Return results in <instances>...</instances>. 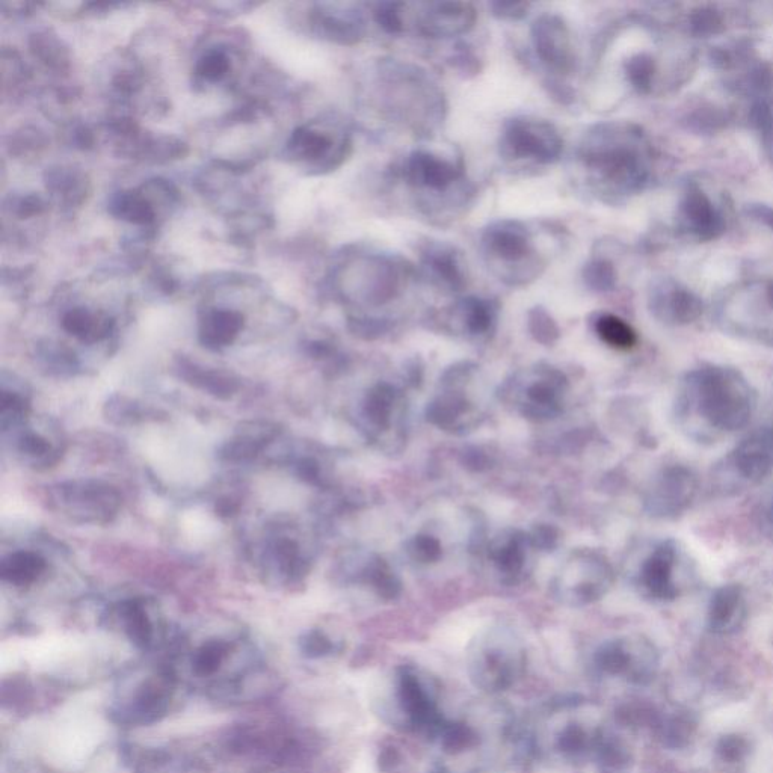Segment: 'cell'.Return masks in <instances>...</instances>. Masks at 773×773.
<instances>
[{
    "mask_svg": "<svg viewBox=\"0 0 773 773\" xmlns=\"http://www.w3.org/2000/svg\"><path fill=\"white\" fill-rule=\"evenodd\" d=\"M533 549L529 533L508 529L494 536L487 544V559L506 585H515L524 579Z\"/></svg>",
    "mask_w": 773,
    "mask_h": 773,
    "instance_id": "17",
    "label": "cell"
},
{
    "mask_svg": "<svg viewBox=\"0 0 773 773\" xmlns=\"http://www.w3.org/2000/svg\"><path fill=\"white\" fill-rule=\"evenodd\" d=\"M47 188L55 194L62 195L65 201L81 204L87 194V182L84 174L73 168H53L47 173Z\"/></svg>",
    "mask_w": 773,
    "mask_h": 773,
    "instance_id": "37",
    "label": "cell"
},
{
    "mask_svg": "<svg viewBox=\"0 0 773 773\" xmlns=\"http://www.w3.org/2000/svg\"><path fill=\"white\" fill-rule=\"evenodd\" d=\"M746 618V601L739 585L716 589L709 604V626L716 633L736 632Z\"/></svg>",
    "mask_w": 773,
    "mask_h": 773,
    "instance_id": "24",
    "label": "cell"
},
{
    "mask_svg": "<svg viewBox=\"0 0 773 773\" xmlns=\"http://www.w3.org/2000/svg\"><path fill=\"white\" fill-rule=\"evenodd\" d=\"M718 752L722 760L739 761L748 752V742L743 737L727 736L719 742Z\"/></svg>",
    "mask_w": 773,
    "mask_h": 773,
    "instance_id": "52",
    "label": "cell"
},
{
    "mask_svg": "<svg viewBox=\"0 0 773 773\" xmlns=\"http://www.w3.org/2000/svg\"><path fill=\"white\" fill-rule=\"evenodd\" d=\"M402 4H381L375 11V20L385 32L389 34H399L404 29L402 25V16L399 8Z\"/></svg>",
    "mask_w": 773,
    "mask_h": 773,
    "instance_id": "49",
    "label": "cell"
},
{
    "mask_svg": "<svg viewBox=\"0 0 773 773\" xmlns=\"http://www.w3.org/2000/svg\"><path fill=\"white\" fill-rule=\"evenodd\" d=\"M358 576L378 594V597L384 598V600H393L401 594V580L390 568V565L378 555H372L367 559Z\"/></svg>",
    "mask_w": 773,
    "mask_h": 773,
    "instance_id": "31",
    "label": "cell"
},
{
    "mask_svg": "<svg viewBox=\"0 0 773 773\" xmlns=\"http://www.w3.org/2000/svg\"><path fill=\"white\" fill-rule=\"evenodd\" d=\"M752 213H754L755 218L760 219V221H763L764 224H767L770 228H773L772 209H767V207H755L754 212Z\"/></svg>",
    "mask_w": 773,
    "mask_h": 773,
    "instance_id": "63",
    "label": "cell"
},
{
    "mask_svg": "<svg viewBox=\"0 0 773 773\" xmlns=\"http://www.w3.org/2000/svg\"><path fill=\"white\" fill-rule=\"evenodd\" d=\"M700 481L692 469L680 464L660 470L645 491V509L654 518L675 520L692 506Z\"/></svg>",
    "mask_w": 773,
    "mask_h": 773,
    "instance_id": "10",
    "label": "cell"
},
{
    "mask_svg": "<svg viewBox=\"0 0 773 773\" xmlns=\"http://www.w3.org/2000/svg\"><path fill=\"white\" fill-rule=\"evenodd\" d=\"M180 376L188 384L194 385L197 389L216 396L219 399H228L235 395L239 389L238 381L228 373L219 372V370H207L204 367L195 366L191 363L180 364Z\"/></svg>",
    "mask_w": 773,
    "mask_h": 773,
    "instance_id": "28",
    "label": "cell"
},
{
    "mask_svg": "<svg viewBox=\"0 0 773 773\" xmlns=\"http://www.w3.org/2000/svg\"><path fill=\"white\" fill-rule=\"evenodd\" d=\"M568 379L552 366L530 367L512 375L503 384L500 398L533 422H547L562 413Z\"/></svg>",
    "mask_w": 773,
    "mask_h": 773,
    "instance_id": "5",
    "label": "cell"
},
{
    "mask_svg": "<svg viewBox=\"0 0 773 773\" xmlns=\"http://www.w3.org/2000/svg\"><path fill=\"white\" fill-rule=\"evenodd\" d=\"M76 142L81 145L82 148L93 147L94 135L88 127H81L76 130Z\"/></svg>",
    "mask_w": 773,
    "mask_h": 773,
    "instance_id": "61",
    "label": "cell"
},
{
    "mask_svg": "<svg viewBox=\"0 0 773 773\" xmlns=\"http://www.w3.org/2000/svg\"><path fill=\"white\" fill-rule=\"evenodd\" d=\"M174 683L170 674L148 677L139 684L129 703L112 712L118 724L148 725L161 721L170 709Z\"/></svg>",
    "mask_w": 773,
    "mask_h": 773,
    "instance_id": "15",
    "label": "cell"
},
{
    "mask_svg": "<svg viewBox=\"0 0 773 773\" xmlns=\"http://www.w3.org/2000/svg\"><path fill=\"white\" fill-rule=\"evenodd\" d=\"M722 26H724V20L719 16L718 11L712 8H703L690 17V28L698 35L718 34Z\"/></svg>",
    "mask_w": 773,
    "mask_h": 773,
    "instance_id": "48",
    "label": "cell"
},
{
    "mask_svg": "<svg viewBox=\"0 0 773 773\" xmlns=\"http://www.w3.org/2000/svg\"><path fill=\"white\" fill-rule=\"evenodd\" d=\"M755 407V390L739 370L710 364L684 376L675 396L674 417L686 437L715 444L746 428Z\"/></svg>",
    "mask_w": 773,
    "mask_h": 773,
    "instance_id": "1",
    "label": "cell"
},
{
    "mask_svg": "<svg viewBox=\"0 0 773 773\" xmlns=\"http://www.w3.org/2000/svg\"><path fill=\"white\" fill-rule=\"evenodd\" d=\"M405 553L417 564H434L443 556V547L435 536L416 535L405 543Z\"/></svg>",
    "mask_w": 773,
    "mask_h": 773,
    "instance_id": "41",
    "label": "cell"
},
{
    "mask_svg": "<svg viewBox=\"0 0 773 773\" xmlns=\"http://www.w3.org/2000/svg\"><path fill=\"white\" fill-rule=\"evenodd\" d=\"M467 668L470 680L482 692H505L523 677L526 651L514 633L491 630L470 648Z\"/></svg>",
    "mask_w": 773,
    "mask_h": 773,
    "instance_id": "3",
    "label": "cell"
},
{
    "mask_svg": "<svg viewBox=\"0 0 773 773\" xmlns=\"http://www.w3.org/2000/svg\"><path fill=\"white\" fill-rule=\"evenodd\" d=\"M112 327H114L112 319L99 318L82 307L73 308L62 318V328L70 336L77 337L85 343H96L105 339L111 334Z\"/></svg>",
    "mask_w": 773,
    "mask_h": 773,
    "instance_id": "29",
    "label": "cell"
},
{
    "mask_svg": "<svg viewBox=\"0 0 773 773\" xmlns=\"http://www.w3.org/2000/svg\"><path fill=\"white\" fill-rule=\"evenodd\" d=\"M111 213L136 225L153 224L156 219L153 203L139 192H121L111 204Z\"/></svg>",
    "mask_w": 773,
    "mask_h": 773,
    "instance_id": "34",
    "label": "cell"
},
{
    "mask_svg": "<svg viewBox=\"0 0 773 773\" xmlns=\"http://www.w3.org/2000/svg\"><path fill=\"white\" fill-rule=\"evenodd\" d=\"M230 653V644L224 641H210L201 645L192 657V669L198 677H209L218 672Z\"/></svg>",
    "mask_w": 773,
    "mask_h": 773,
    "instance_id": "39",
    "label": "cell"
},
{
    "mask_svg": "<svg viewBox=\"0 0 773 773\" xmlns=\"http://www.w3.org/2000/svg\"><path fill=\"white\" fill-rule=\"evenodd\" d=\"M23 144H26L25 153H28V151H37L38 148H43L44 145H46V138H44L43 133L38 132L37 129H29V127H26L22 132L17 133L13 144H11V151L17 153V151L23 147Z\"/></svg>",
    "mask_w": 773,
    "mask_h": 773,
    "instance_id": "55",
    "label": "cell"
},
{
    "mask_svg": "<svg viewBox=\"0 0 773 773\" xmlns=\"http://www.w3.org/2000/svg\"><path fill=\"white\" fill-rule=\"evenodd\" d=\"M313 25L328 40L346 46L358 43L364 34L363 20L357 14L342 16L330 11H316L313 14Z\"/></svg>",
    "mask_w": 773,
    "mask_h": 773,
    "instance_id": "27",
    "label": "cell"
},
{
    "mask_svg": "<svg viewBox=\"0 0 773 773\" xmlns=\"http://www.w3.org/2000/svg\"><path fill=\"white\" fill-rule=\"evenodd\" d=\"M426 268L431 269L435 277L443 280L444 284L452 289H461L464 286V272L458 257L450 248L434 245L425 251Z\"/></svg>",
    "mask_w": 773,
    "mask_h": 773,
    "instance_id": "33",
    "label": "cell"
},
{
    "mask_svg": "<svg viewBox=\"0 0 773 773\" xmlns=\"http://www.w3.org/2000/svg\"><path fill=\"white\" fill-rule=\"evenodd\" d=\"M626 71L633 88H636L639 93H650L657 71L656 61L650 55L639 53L630 58L626 64Z\"/></svg>",
    "mask_w": 773,
    "mask_h": 773,
    "instance_id": "40",
    "label": "cell"
},
{
    "mask_svg": "<svg viewBox=\"0 0 773 773\" xmlns=\"http://www.w3.org/2000/svg\"><path fill=\"white\" fill-rule=\"evenodd\" d=\"M773 473V429L761 428L743 438L716 464L710 488L716 496H739Z\"/></svg>",
    "mask_w": 773,
    "mask_h": 773,
    "instance_id": "4",
    "label": "cell"
},
{
    "mask_svg": "<svg viewBox=\"0 0 773 773\" xmlns=\"http://www.w3.org/2000/svg\"><path fill=\"white\" fill-rule=\"evenodd\" d=\"M61 499L65 505L79 509V515L85 520H108L109 515L117 512L120 496L114 488L103 484H70L59 487Z\"/></svg>",
    "mask_w": 773,
    "mask_h": 773,
    "instance_id": "20",
    "label": "cell"
},
{
    "mask_svg": "<svg viewBox=\"0 0 773 773\" xmlns=\"http://www.w3.org/2000/svg\"><path fill=\"white\" fill-rule=\"evenodd\" d=\"M488 254L508 263H518L532 253L529 231L517 221H497L484 233Z\"/></svg>",
    "mask_w": 773,
    "mask_h": 773,
    "instance_id": "23",
    "label": "cell"
},
{
    "mask_svg": "<svg viewBox=\"0 0 773 773\" xmlns=\"http://www.w3.org/2000/svg\"><path fill=\"white\" fill-rule=\"evenodd\" d=\"M678 228L698 242L715 241L727 227L721 209L700 186H687L677 210Z\"/></svg>",
    "mask_w": 773,
    "mask_h": 773,
    "instance_id": "16",
    "label": "cell"
},
{
    "mask_svg": "<svg viewBox=\"0 0 773 773\" xmlns=\"http://www.w3.org/2000/svg\"><path fill=\"white\" fill-rule=\"evenodd\" d=\"M558 130L547 121L515 118L503 133L502 150L512 159H529L538 164L558 161L562 151Z\"/></svg>",
    "mask_w": 773,
    "mask_h": 773,
    "instance_id": "12",
    "label": "cell"
},
{
    "mask_svg": "<svg viewBox=\"0 0 773 773\" xmlns=\"http://www.w3.org/2000/svg\"><path fill=\"white\" fill-rule=\"evenodd\" d=\"M405 408L407 401L404 393L389 382L373 385L364 396L361 414L370 438H373L381 449L389 450V435H393L396 443H404Z\"/></svg>",
    "mask_w": 773,
    "mask_h": 773,
    "instance_id": "11",
    "label": "cell"
},
{
    "mask_svg": "<svg viewBox=\"0 0 773 773\" xmlns=\"http://www.w3.org/2000/svg\"><path fill=\"white\" fill-rule=\"evenodd\" d=\"M404 173L410 185L431 191H444L462 174L453 162L428 151H414L405 162Z\"/></svg>",
    "mask_w": 773,
    "mask_h": 773,
    "instance_id": "22",
    "label": "cell"
},
{
    "mask_svg": "<svg viewBox=\"0 0 773 773\" xmlns=\"http://www.w3.org/2000/svg\"><path fill=\"white\" fill-rule=\"evenodd\" d=\"M681 552L671 539L657 544L642 561L636 585L645 597L657 601L675 600L680 594Z\"/></svg>",
    "mask_w": 773,
    "mask_h": 773,
    "instance_id": "14",
    "label": "cell"
},
{
    "mask_svg": "<svg viewBox=\"0 0 773 773\" xmlns=\"http://www.w3.org/2000/svg\"><path fill=\"white\" fill-rule=\"evenodd\" d=\"M333 145V139L327 133L308 129V127H298V129L293 130L289 141H287V151L293 159H298V161L319 162L331 159L334 167H337L340 162L331 158Z\"/></svg>",
    "mask_w": 773,
    "mask_h": 773,
    "instance_id": "26",
    "label": "cell"
},
{
    "mask_svg": "<svg viewBox=\"0 0 773 773\" xmlns=\"http://www.w3.org/2000/svg\"><path fill=\"white\" fill-rule=\"evenodd\" d=\"M20 452L25 453L28 456H44L49 453L50 444L46 438L41 437L38 434H26L25 437L20 440L19 444Z\"/></svg>",
    "mask_w": 773,
    "mask_h": 773,
    "instance_id": "58",
    "label": "cell"
},
{
    "mask_svg": "<svg viewBox=\"0 0 773 773\" xmlns=\"http://www.w3.org/2000/svg\"><path fill=\"white\" fill-rule=\"evenodd\" d=\"M530 541H532L533 549L539 550H553L558 544V530L555 527L547 526V524H541L536 526L529 533Z\"/></svg>",
    "mask_w": 773,
    "mask_h": 773,
    "instance_id": "53",
    "label": "cell"
},
{
    "mask_svg": "<svg viewBox=\"0 0 773 773\" xmlns=\"http://www.w3.org/2000/svg\"><path fill=\"white\" fill-rule=\"evenodd\" d=\"M653 645L641 638H620L606 642L594 654V666L609 677H626L645 683L656 662Z\"/></svg>",
    "mask_w": 773,
    "mask_h": 773,
    "instance_id": "13",
    "label": "cell"
},
{
    "mask_svg": "<svg viewBox=\"0 0 773 773\" xmlns=\"http://www.w3.org/2000/svg\"><path fill=\"white\" fill-rule=\"evenodd\" d=\"M475 20L476 11L472 5L441 2L428 5V10L420 17L419 28L426 37L446 38L469 31Z\"/></svg>",
    "mask_w": 773,
    "mask_h": 773,
    "instance_id": "21",
    "label": "cell"
},
{
    "mask_svg": "<svg viewBox=\"0 0 773 773\" xmlns=\"http://www.w3.org/2000/svg\"><path fill=\"white\" fill-rule=\"evenodd\" d=\"M757 520L763 533L773 539V488L758 506Z\"/></svg>",
    "mask_w": 773,
    "mask_h": 773,
    "instance_id": "59",
    "label": "cell"
},
{
    "mask_svg": "<svg viewBox=\"0 0 773 773\" xmlns=\"http://www.w3.org/2000/svg\"><path fill=\"white\" fill-rule=\"evenodd\" d=\"M299 475L302 476V479H305V481L308 482L319 481V476H321V469H319L318 462L312 458L302 459L301 464H299Z\"/></svg>",
    "mask_w": 773,
    "mask_h": 773,
    "instance_id": "60",
    "label": "cell"
},
{
    "mask_svg": "<svg viewBox=\"0 0 773 773\" xmlns=\"http://www.w3.org/2000/svg\"><path fill=\"white\" fill-rule=\"evenodd\" d=\"M230 71V59L224 52L213 50L198 61L197 73L209 82H218Z\"/></svg>",
    "mask_w": 773,
    "mask_h": 773,
    "instance_id": "45",
    "label": "cell"
},
{
    "mask_svg": "<svg viewBox=\"0 0 773 773\" xmlns=\"http://www.w3.org/2000/svg\"><path fill=\"white\" fill-rule=\"evenodd\" d=\"M47 209L46 201L37 194L26 195L20 198L16 204V215L20 219L32 218L41 215Z\"/></svg>",
    "mask_w": 773,
    "mask_h": 773,
    "instance_id": "57",
    "label": "cell"
},
{
    "mask_svg": "<svg viewBox=\"0 0 773 773\" xmlns=\"http://www.w3.org/2000/svg\"><path fill=\"white\" fill-rule=\"evenodd\" d=\"M533 44L539 58L553 70L570 73L576 64L573 41L564 20L558 16L539 17L532 28Z\"/></svg>",
    "mask_w": 773,
    "mask_h": 773,
    "instance_id": "19",
    "label": "cell"
},
{
    "mask_svg": "<svg viewBox=\"0 0 773 773\" xmlns=\"http://www.w3.org/2000/svg\"><path fill=\"white\" fill-rule=\"evenodd\" d=\"M238 511V505L231 499H222L216 503V512L224 517H230V515L236 514Z\"/></svg>",
    "mask_w": 773,
    "mask_h": 773,
    "instance_id": "62",
    "label": "cell"
},
{
    "mask_svg": "<svg viewBox=\"0 0 773 773\" xmlns=\"http://www.w3.org/2000/svg\"><path fill=\"white\" fill-rule=\"evenodd\" d=\"M613 585V570L594 550L573 553L552 583L556 600L568 606H588L600 600Z\"/></svg>",
    "mask_w": 773,
    "mask_h": 773,
    "instance_id": "8",
    "label": "cell"
},
{
    "mask_svg": "<svg viewBox=\"0 0 773 773\" xmlns=\"http://www.w3.org/2000/svg\"><path fill=\"white\" fill-rule=\"evenodd\" d=\"M106 411H108L109 419L121 423H132L144 416L139 405H135L129 399L124 398H117L114 401L108 402Z\"/></svg>",
    "mask_w": 773,
    "mask_h": 773,
    "instance_id": "51",
    "label": "cell"
},
{
    "mask_svg": "<svg viewBox=\"0 0 773 773\" xmlns=\"http://www.w3.org/2000/svg\"><path fill=\"white\" fill-rule=\"evenodd\" d=\"M716 319L731 336L773 346V280L733 290L719 305Z\"/></svg>",
    "mask_w": 773,
    "mask_h": 773,
    "instance_id": "6",
    "label": "cell"
},
{
    "mask_svg": "<svg viewBox=\"0 0 773 773\" xmlns=\"http://www.w3.org/2000/svg\"><path fill=\"white\" fill-rule=\"evenodd\" d=\"M277 559L284 573L289 574V576L301 571L302 559L299 555L298 544L295 541H290V539L280 541L277 546Z\"/></svg>",
    "mask_w": 773,
    "mask_h": 773,
    "instance_id": "50",
    "label": "cell"
},
{
    "mask_svg": "<svg viewBox=\"0 0 773 773\" xmlns=\"http://www.w3.org/2000/svg\"><path fill=\"white\" fill-rule=\"evenodd\" d=\"M475 370L470 364H461L444 373L443 392L426 408L429 423L452 434H464L479 425L481 413L464 393V385L472 379Z\"/></svg>",
    "mask_w": 773,
    "mask_h": 773,
    "instance_id": "9",
    "label": "cell"
},
{
    "mask_svg": "<svg viewBox=\"0 0 773 773\" xmlns=\"http://www.w3.org/2000/svg\"><path fill=\"white\" fill-rule=\"evenodd\" d=\"M583 277H585V283L598 292H607L616 284L615 268L607 260H594L588 263L583 271Z\"/></svg>",
    "mask_w": 773,
    "mask_h": 773,
    "instance_id": "44",
    "label": "cell"
},
{
    "mask_svg": "<svg viewBox=\"0 0 773 773\" xmlns=\"http://www.w3.org/2000/svg\"><path fill=\"white\" fill-rule=\"evenodd\" d=\"M752 121L761 132L764 148L773 161V102H760L754 106Z\"/></svg>",
    "mask_w": 773,
    "mask_h": 773,
    "instance_id": "46",
    "label": "cell"
},
{
    "mask_svg": "<svg viewBox=\"0 0 773 773\" xmlns=\"http://www.w3.org/2000/svg\"><path fill=\"white\" fill-rule=\"evenodd\" d=\"M595 331L607 346L618 351H629L638 343L636 331L615 315H601L595 322Z\"/></svg>",
    "mask_w": 773,
    "mask_h": 773,
    "instance_id": "36",
    "label": "cell"
},
{
    "mask_svg": "<svg viewBox=\"0 0 773 773\" xmlns=\"http://www.w3.org/2000/svg\"><path fill=\"white\" fill-rule=\"evenodd\" d=\"M529 331L536 342L543 345H553L559 339V328L552 316L541 307H535L529 312Z\"/></svg>",
    "mask_w": 773,
    "mask_h": 773,
    "instance_id": "43",
    "label": "cell"
},
{
    "mask_svg": "<svg viewBox=\"0 0 773 773\" xmlns=\"http://www.w3.org/2000/svg\"><path fill=\"white\" fill-rule=\"evenodd\" d=\"M244 316L233 310H212L200 325V342L209 349H221L235 342L244 328Z\"/></svg>",
    "mask_w": 773,
    "mask_h": 773,
    "instance_id": "25",
    "label": "cell"
},
{
    "mask_svg": "<svg viewBox=\"0 0 773 773\" xmlns=\"http://www.w3.org/2000/svg\"><path fill=\"white\" fill-rule=\"evenodd\" d=\"M121 620H123L124 632L136 647H150L151 641H153V623L148 618L142 604H139L138 601L123 604Z\"/></svg>",
    "mask_w": 773,
    "mask_h": 773,
    "instance_id": "35",
    "label": "cell"
},
{
    "mask_svg": "<svg viewBox=\"0 0 773 773\" xmlns=\"http://www.w3.org/2000/svg\"><path fill=\"white\" fill-rule=\"evenodd\" d=\"M583 162L616 194H636L651 176V153L641 129L633 124H604L586 139Z\"/></svg>",
    "mask_w": 773,
    "mask_h": 773,
    "instance_id": "2",
    "label": "cell"
},
{
    "mask_svg": "<svg viewBox=\"0 0 773 773\" xmlns=\"http://www.w3.org/2000/svg\"><path fill=\"white\" fill-rule=\"evenodd\" d=\"M459 315L467 334L473 337H484L496 324L497 308L494 307L493 302L485 299L469 298L459 305Z\"/></svg>",
    "mask_w": 773,
    "mask_h": 773,
    "instance_id": "32",
    "label": "cell"
},
{
    "mask_svg": "<svg viewBox=\"0 0 773 773\" xmlns=\"http://www.w3.org/2000/svg\"><path fill=\"white\" fill-rule=\"evenodd\" d=\"M266 444L248 435L238 434L233 440L227 441L219 452V458L227 462L250 461L256 458Z\"/></svg>",
    "mask_w": 773,
    "mask_h": 773,
    "instance_id": "42",
    "label": "cell"
},
{
    "mask_svg": "<svg viewBox=\"0 0 773 773\" xmlns=\"http://www.w3.org/2000/svg\"><path fill=\"white\" fill-rule=\"evenodd\" d=\"M31 50L40 62L52 70H67L70 67V56L67 47L56 35L50 32H38L32 35Z\"/></svg>",
    "mask_w": 773,
    "mask_h": 773,
    "instance_id": "38",
    "label": "cell"
},
{
    "mask_svg": "<svg viewBox=\"0 0 773 773\" xmlns=\"http://www.w3.org/2000/svg\"><path fill=\"white\" fill-rule=\"evenodd\" d=\"M46 570V561L37 553L16 552L0 564V576L5 582L16 586L34 583Z\"/></svg>",
    "mask_w": 773,
    "mask_h": 773,
    "instance_id": "30",
    "label": "cell"
},
{
    "mask_svg": "<svg viewBox=\"0 0 773 773\" xmlns=\"http://www.w3.org/2000/svg\"><path fill=\"white\" fill-rule=\"evenodd\" d=\"M690 734H692L690 722L684 718H677L669 722L668 727H666V742L671 746H678L680 748V746L686 745Z\"/></svg>",
    "mask_w": 773,
    "mask_h": 773,
    "instance_id": "54",
    "label": "cell"
},
{
    "mask_svg": "<svg viewBox=\"0 0 773 773\" xmlns=\"http://www.w3.org/2000/svg\"><path fill=\"white\" fill-rule=\"evenodd\" d=\"M393 701L399 724L413 733L431 737L446 718L438 706L434 681L413 666L398 669Z\"/></svg>",
    "mask_w": 773,
    "mask_h": 773,
    "instance_id": "7",
    "label": "cell"
},
{
    "mask_svg": "<svg viewBox=\"0 0 773 773\" xmlns=\"http://www.w3.org/2000/svg\"><path fill=\"white\" fill-rule=\"evenodd\" d=\"M530 5L526 2H493L491 10L494 16L503 20H520L526 16Z\"/></svg>",
    "mask_w": 773,
    "mask_h": 773,
    "instance_id": "56",
    "label": "cell"
},
{
    "mask_svg": "<svg viewBox=\"0 0 773 773\" xmlns=\"http://www.w3.org/2000/svg\"><path fill=\"white\" fill-rule=\"evenodd\" d=\"M299 645H301L302 654L310 659L330 656L337 650V645L321 630H312V632L302 636Z\"/></svg>",
    "mask_w": 773,
    "mask_h": 773,
    "instance_id": "47",
    "label": "cell"
},
{
    "mask_svg": "<svg viewBox=\"0 0 773 773\" xmlns=\"http://www.w3.org/2000/svg\"><path fill=\"white\" fill-rule=\"evenodd\" d=\"M650 307L660 322L674 327L693 324L703 315V301L674 280L660 281L653 287Z\"/></svg>",
    "mask_w": 773,
    "mask_h": 773,
    "instance_id": "18",
    "label": "cell"
}]
</instances>
